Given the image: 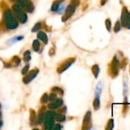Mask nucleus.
<instances>
[{"label": "nucleus", "mask_w": 130, "mask_h": 130, "mask_svg": "<svg viewBox=\"0 0 130 130\" xmlns=\"http://www.w3.org/2000/svg\"><path fill=\"white\" fill-rule=\"evenodd\" d=\"M93 108H94V110H99V109H100V97L96 96V98H95V99H94V101H93Z\"/></svg>", "instance_id": "obj_15"}, {"label": "nucleus", "mask_w": 130, "mask_h": 130, "mask_svg": "<svg viewBox=\"0 0 130 130\" xmlns=\"http://www.w3.org/2000/svg\"><path fill=\"white\" fill-rule=\"evenodd\" d=\"M0 107H1V106H0Z\"/></svg>", "instance_id": "obj_35"}, {"label": "nucleus", "mask_w": 130, "mask_h": 130, "mask_svg": "<svg viewBox=\"0 0 130 130\" xmlns=\"http://www.w3.org/2000/svg\"><path fill=\"white\" fill-rule=\"evenodd\" d=\"M91 127V112L88 111L83 121V129H87Z\"/></svg>", "instance_id": "obj_9"}, {"label": "nucleus", "mask_w": 130, "mask_h": 130, "mask_svg": "<svg viewBox=\"0 0 130 130\" xmlns=\"http://www.w3.org/2000/svg\"><path fill=\"white\" fill-rule=\"evenodd\" d=\"M18 4L21 7L22 9L27 11L28 12H32L34 10L33 4L28 0H17Z\"/></svg>", "instance_id": "obj_6"}, {"label": "nucleus", "mask_w": 130, "mask_h": 130, "mask_svg": "<svg viewBox=\"0 0 130 130\" xmlns=\"http://www.w3.org/2000/svg\"><path fill=\"white\" fill-rule=\"evenodd\" d=\"M52 91H55V92H56V94H57V93H59L60 94H63V90H62V89H61L60 88L54 87V88L52 89Z\"/></svg>", "instance_id": "obj_28"}, {"label": "nucleus", "mask_w": 130, "mask_h": 130, "mask_svg": "<svg viewBox=\"0 0 130 130\" xmlns=\"http://www.w3.org/2000/svg\"><path fill=\"white\" fill-rule=\"evenodd\" d=\"M71 4L76 7L79 5V0H71Z\"/></svg>", "instance_id": "obj_30"}, {"label": "nucleus", "mask_w": 130, "mask_h": 130, "mask_svg": "<svg viewBox=\"0 0 130 130\" xmlns=\"http://www.w3.org/2000/svg\"><path fill=\"white\" fill-rule=\"evenodd\" d=\"M48 101V96L47 94H44L42 96V98H41V102L42 104H45V103H47Z\"/></svg>", "instance_id": "obj_26"}, {"label": "nucleus", "mask_w": 130, "mask_h": 130, "mask_svg": "<svg viewBox=\"0 0 130 130\" xmlns=\"http://www.w3.org/2000/svg\"><path fill=\"white\" fill-rule=\"evenodd\" d=\"M2 126V122L0 121V126Z\"/></svg>", "instance_id": "obj_33"}, {"label": "nucleus", "mask_w": 130, "mask_h": 130, "mask_svg": "<svg viewBox=\"0 0 130 130\" xmlns=\"http://www.w3.org/2000/svg\"><path fill=\"white\" fill-rule=\"evenodd\" d=\"M20 64V59L18 56H14L11 60V66H18Z\"/></svg>", "instance_id": "obj_21"}, {"label": "nucleus", "mask_w": 130, "mask_h": 130, "mask_svg": "<svg viewBox=\"0 0 130 130\" xmlns=\"http://www.w3.org/2000/svg\"><path fill=\"white\" fill-rule=\"evenodd\" d=\"M92 72L94 75V77L97 78L98 77V75L100 73V67L98 65H94L92 67Z\"/></svg>", "instance_id": "obj_16"}, {"label": "nucleus", "mask_w": 130, "mask_h": 130, "mask_svg": "<svg viewBox=\"0 0 130 130\" xmlns=\"http://www.w3.org/2000/svg\"><path fill=\"white\" fill-rule=\"evenodd\" d=\"M38 72H39L38 69H34L31 72H30L28 74L25 75V76L23 78V82L25 84H28L29 82H31L37 76V75L38 74Z\"/></svg>", "instance_id": "obj_8"}, {"label": "nucleus", "mask_w": 130, "mask_h": 130, "mask_svg": "<svg viewBox=\"0 0 130 130\" xmlns=\"http://www.w3.org/2000/svg\"><path fill=\"white\" fill-rule=\"evenodd\" d=\"M54 113L51 111H48L44 115V129H51L54 126Z\"/></svg>", "instance_id": "obj_5"}, {"label": "nucleus", "mask_w": 130, "mask_h": 130, "mask_svg": "<svg viewBox=\"0 0 130 130\" xmlns=\"http://www.w3.org/2000/svg\"><path fill=\"white\" fill-rule=\"evenodd\" d=\"M75 62V59H70L69 61H67V62H66L65 63H64L61 67H59L58 68V69H57V72L58 73H61V72H63L64 71H65L67 68H69L74 62Z\"/></svg>", "instance_id": "obj_10"}, {"label": "nucleus", "mask_w": 130, "mask_h": 130, "mask_svg": "<svg viewBox=\"0 0 130 130\" xmlns=\"http://www.w3.org/2000/svg\"><path fill=\"white\" fill-rule=\"evenodd\" d=\"M38 38L40 39L41 41H43L45 44L48 43V37H47V35H46L45 33L41 32H41H38Z\"/></svg>", "instance_id": "obj_14"}, {"label": "nucleus", "mask_w": 130, "mask_h": 130, "mask_svg": "<svg viewBox=\"0 0 130 130\" xmlns=\"http://www.w3.org/2000/svg\"><path fill=\"white\" fill-rule=\"evenodd\" d=\"M30 120L31 125H35V123H37V117H36L35 111L31 109L30 110Z\"/></svg>", "instance_id": "obj_13"}, {"label": "nucleus", "mask_w": 130, "mask_h": 130, "mask_svg": "<svg viewBox=\"0 0 130 130\" xmlns=\"http://www.w3.org/2000/svg\"><path fill=\"white\" fill-rule=\"evenodd\" d=\"M41 22H38V23H37V24L34 25V27L33 29H32V31H33V32L38 31V30L41 29Z\"/></svg>", "instance_id": "obj_25"}, {"label": "nucleus", "mask_w": 130, "mask_h": 130, "mask_svg": "<svg viewBox=\"0 0 130 130\" xmlns=\"http://www.w3.org/2000/svg\"><path fill=\"white\" fill-rule=\"evenodd\" d=\"M121 27H122L121 22L120 21H117L116 22V24H115V26H114V32L115 33H118L121 30Z\"/></svg>", "instance_id": "obj_22"}, {"label": "nucleus", "mask_w": 130, "mask_h": 130, "mask_svg": "<svg viewBox=\"0 0 130 130\" xmlns=\"http://www.w3.org/2000/svg\"><path fill=\"white\" fill-rule=\"evenodd\" d=\"M114 127V120L113 119L110 120L108 123H107V129H113Z\"/></svg>", "instance_id": "obj_23"}, {"label": "nucleus", "mask_w": 130, "mask_h": 130, "mask_svg": "<svg viewBox=\"0 0 130 130\" xmlns=\"http://www.w3.org/2000/svg\"><path fill=\"white\" fill-rule=\"evenodd\" d=\"M105 24H106V27H107V30H108L109 32H110V31H111V26H112V24H111V21H110V19L107 18V19L106 20Z\"/></svg>", "instance_id": "obj_24"}, {"label": "nucleus", "mask_w": 130, "mask_h": 130, "mask_svg": "<svg viewBox=\"0 0 130 130\" xmlns=\"http://www.w3.org/2000/svg\"><path fill=\"white\" fill-rule=\"evenodd\" d=\"M75 6L73 5L72 4L69 5L67 7V9H66V11H65V14H64V16L62 17V21H66L67 20H68L72 15L74 13L75 11Z\"/></svg>", "instance_id": "obj_7"}, {"label": "nucleus", "mask_w": 130, "mask_h": 130, "mask_svg": "<svg viewBox=\"0 0 130 130\" xmlns=\"http://www.w3.org/2000/svg\"><path fill=\"white\" fill-rule=\"evenodd\" d=\"M10 1H16V0H10Z\"/></svg>", "instance_id": "obj_34"}, {"label": "nucleus", "mask_w": 130, "mask_h": 130, "mask_svg": "<svg viewBox=\"0 0 130 130\" xmlns=\"http://www.w3.org/2000/svg\"><path fill=\"white\" fill-rule=\"evenodd\" d=\"M28 69H29V65H26L24 68H23V69H22V71H21V73H22V75H26L27 74V72H28Z\"/></svg>", "instance_id": "obj_29"}, {"label": "nucleus", "mask_w": 130, "mask_h": 130, "mask_svg": "<svg viewBox=\"0 0 130 130\" xmlns=\"http://www.w3.org/2000/svg\"><path fill=\"white\" fill-rule=\"evenodd\" d=\"M31 52L29 50H27L24 53V60L25 62H29L31 60Z\"/></svg>", "instance_id": "obj_20"}, {"label": "nucleus", "mask_w": 130, "mask_h": 130, "mask_svg": "<svg viewBox=\"0 0 130 130\" xmlns=\"http://www.w3.org/2000/svg\"><path fill=\"white\" fill-rule=\"evenodd\" d=\"M44 107H43L41 110H40V113L38 116V118H37V123H39V124H41L44 120V115L45 113H44Z\"/></svg>", "instance_id": "obj_12"}, {"label": "nucleus", "mask_w": 130, "mask_h": 130, "mask_svg": "<svg viewBox=\"0 0 130 130\" xmlns=\"http://www.w3.org/2000/svg\"><path fill=\"white\" fill-rule=\"evenodd\" d=\"M120 61L118 60L116 56H114L110 67V74L113 78H115L118 75L120 71Z\"/></svg>", "instance_id": "obj_4"}, {"label": "nucleus", "mask_w": 130, "mask_h": 130, "mask_svg": "<svg viewBox=\"0 0 130 130\" xmlns=\"http://www.w3.org/2000/svg\"><path fill=\"white\" fill-rule=\"evenodd\" d=\"M12 11L14 12V14H15V16L17 17V18L19 20L21 23H25L27 21L28 19L27 14L18 3L12 6Z\"/></svg>", "instance_id": "obj_2"}, {"label": "nucleus", "mask_w": 130, "mask_h": 130, "mask_svg": "<svg viewBox=\"0 0 130 130\" xmlns=\"http://www.w3.org/2000/svg\"><path fill=\"white\" fill-rule=\"evenodd\" d=\"M4 21L5 25L9 29H15L18 25L15 17L12 14L11 11L9 9H6L4 12Z\"/></svg>", "instance_id": "obj_1"}, {"label": "nucleus", "mask_w": 130, "mask_h": 130, "mask_svg": "<svg viewBox=\"0 0 130 130\" xmlns=\"http://www.w3.org/2000/svg\"><path fill=\"white\" fill-rule=\"evenodd\" d=\"M63 2V0H56L53 2V5L51 6V11H57L59 8V5Z\"/></svg>", "instance_id": "obj_17"}, {"label": "nucleus", "mask_w": 130, "mask_h": 130, "mask_svg": "<svg viewBox=\"0 0 130 130\" xmlns=\"http://www.w3.org/2000/svg\"><path fill=\"white\" fill-rule=\"evenodd\" d=\"M33 49L35 52H38L40 50V42L38 40H35L33 41V44H32Z\"/></svg>", "instance_id": "obj_19"}, {"label": "nucleus", "mask_w": 130, "mask_h": 130, "mask_svg": "<svg viewBox=\"0 0 130 130\" xmlns=\"http://www.w3.org/2000/svg\"><path fill=\"white\" fill-rule=\"evenodd\" d=\"M107 2V0H101V5H105Z\"/></svg>", "instance_id": "obj_31"}, {"label": "nucleus", "mask_w": 130, "mask_h": 130, "mask_svg": "<svg viewBox=\"0 0 130 130\" xmlns=\"http://www.w3.org/2000/svg\"><path fill=\"white\" fill-rule=\"evenodd\" d=\"M121 24L125 28L130 29V12L126 7H123L122 10Z\"/></svg>", "instance_id": "obj_3"}, {"label": "nucleus", "mask_w": 130, "mask_h": 130, "mask_svg": "<svg viewBox=\"0 0 130 130\" xmlns=\"http://www.w3.org/2000/svg\"><path fill=\"white\" fill-rule=\"evenodd\" d=\"M63 104V101L61 99H55L54 101H51V103L48 105L50 109H56L58 108L59 107H61Z\"/></svg>", "instance_id": "obj_11"}, {"label": "nucleus", "mask_w": 130, "mask_h": 130, "mask_svg": "<svg viewBox=\"0 0 130 130\" xmlns=\"http://www.w3.org/2000/svg\"><path fill=\"white\" fill-rule=\"evenodd\" d=\"M61 128H62V127H61V126H56V127H55V129H61Z\"/></svg>", "instance_id": "obj_32"}, {"label": "nucleus", "mask_w": 130, "mask_h": 130, "mask_svg": "<svg viewBox=\"0 0 130 130\" xmlns=\"http://www.w3.org/2000/svg\"><path fill=\"white\" fill-rule=\"evenodd\" d=\"M55 99H57L56 93H51V94H50V96L48 97V101H54Z\"/></svg>", "instance_id": "obj_27"}, {"label": "nucleus", "mask_w": 130, "mask_h": 130, "mask_svg": "<svg viewBox=\"0 0 130 130\" xmlns=\"http://www.w3.org/2000/svg\"><path fill=\"white\" fill-rule=\"evenodd\" d=\"M54 120L58 122H63L65 120V116L61 113H54Z\"/></svg>", "instance_id": "obj_18"}]
</instances>
